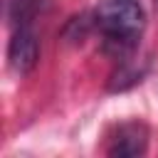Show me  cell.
<instances>
[{
  "label": "cell",
  "instance_id": "8992f818",
  "mask_svg": "<svg viewBox=\"0 0 158 158\" xmlns=\"http://www.w3.org/2000/svg\"><path fill=\"white\" fill-rule=\"evenodd\" d=\"M91 30H96V17H94V12H91V15H89V12H81V15H74L72 20H67V25H64V30H62V40H64L67 44H81V42L89 37Z\"/></svg>",
  "mask_w": 158,
  "mask_h": 158
},
{
  "label": "cell",
  "instance_id": "5b68a950",
  "mask_svg": "<svg viewBox=\"0 0 158 158\" xmlns=\"http://www.w3.org/2000/svg\"><path fill=\"white\" fill-rule=\"evenodd\" d=\"M44 0H5V17L12 27L32 25V17L42 10Z\"/></svg>",
  "mask_w": 158,
  "mask_h": 158
},
{
  "label": "cell",
  "instance_id": "6da1fadb",
  "mask_svg": "<svg viewBox=\"0 0 158 158\" xmlns=\"http://www.w3.org/2000/svg\"><path fill=\"white\" fill-rule=\"evenodd\" d=\"M96 30L101 32V49L123 62L136 54L141 32L146 27V10L138 0H99L96 10Z\"/></svg>",
  "mask_w": 158,
  "mask_h": 158
},
{
  "label": "cell",
  "instance_id": "7a4b0ae2",
  "mask_svg": "<svg viewBox=\"0 0 158 158\" xmlns=\"http://www.w3.org/2000/svg\"><path fill=\"white\" fill-rule=\"evenodd\" d=\"M40 62V42H37V32L32 30V25H22L15 27L10 44H7V64L15 74L25 77L30 74Z\"/></svg>",
  "mask_w": 158,
  "mask_h": 158
},
{
  "label": "cell",
  "instance_id": "52a82bcc",
  "mask_svg": "<svg viewBox=\"0 0 158 158\" xmlns=\"http://www.w3.org/2000/svg\"><path fill=\"white\" fill-rule=\"evenodd\" d=\"M156 2H158V0H156Z\"/></svg>",
  "mask_w": 158,
  "mask_h": 158
},
{
  "label": "cell",
  "instance_id": "277c9868",
  "mask_svg": "<svg viewBox=\"0 0 158 158\" xmlns=\"http://www.w3.org/2000/svg\"><path fill=\"white\" fill-rule=\"evenodd\" d=\"M146 74V64H138L136 57H128L123 62H118V67L111 72L109 77V91H126L136 84H141Z\"/></svg>",
  "mask_w": 158,
  "mask_h": 158
},
{
  "label": "cell",
  "instance_id": "3957f363",
  "mask_svg": "<svg viewBox=\"0 0 158 158\" xmlns=\"http://www.w3.org/2000/svg\"><path fill=\"white\" fill-rule=\"evenodd\" d=\"M148 148V128L141 121H128L121 123L109 143V156H118V158H136L143 156Z\"/></svg>",
  "mask_w": 158,
  "mask_h": 158
}]
</instances>
